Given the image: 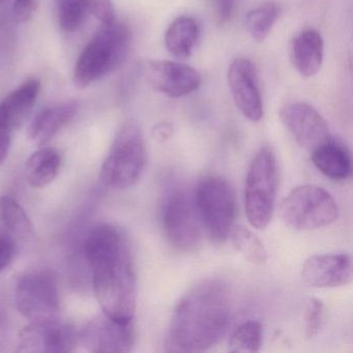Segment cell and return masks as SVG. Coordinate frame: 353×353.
Wrapping results in <instances>:
<instances>
[{"instance_id":"ba28073f","label":"cell","mask_w":353,"mask_h":353,"mask_svg":"<svg viewBox=\"0 0 353 353\" xmlns=\"http://www.w3.org/2000/svg\"><path fill=\"white\" fill-rule=\"evenodd\" d=\"M162 228L167 243L181 252H192L202 239L201 221L194 194L183 189L169 192L162 205Z\"/></svg>"},{"instance_id":"277c9868","label":"cell","mask_w":353,"mask_h":353,"mask_svg":"<svg viewBox=\"0 0 353 353\" xmlns=\"http://www.w3.org/2000/svg\"><path fill=\"white\" fill-rule=\"evenodd\" d=\"M146 148L141 130L129 121L119 130L101 169V179L112 190L137 183L146 165Z\"/></svg>"},{"instance_id":"e0dca14e","label":"cell","mask_w":353,"mask_h":353,"mask_svg":"<svg viewBox=\"0 0 353 353\" xmlns=\"http://www.w3.org/2000/svg\"><path fill=\"white\" fill-rule=\"evenodd\" d=\"M78 110L79 104L75 101L43 109L30 123V139L37 145H45L73 121Z\"/></svg>"},{"instance_id":"603a6c76","label":"cell","mask_w":353,"mask_h":353,"mask_svg":"<svg viewBox=\"0 0 353 353\" xmlns=\"http://www.w3.org/2000/svg\"><path fill=\"white\" fill-rule=\"evenodd\" d=\"M0 219L8 230L20 237L32 236L34 226L21 205L10 196L0 198Z\"/></svg>"},{"instance_id":"484cf974","label":"cell","mask_w":353,"mask_h":353,"mask_svg":"<svg viewBox=\"0 0 353 353\" xmlns=\"http://www.w3.org/2000/svg\"><path fill=\"white\" fill-rule=\"evenodd\" d=\"M86 15L83 0H57V21L65 32H77Z\"/></svg>"},{"instance_id":"1f68e13d","label":"cell","mask_w":353,"mask_h":353,"mask_svg":"<svg viewBox=\"0 0 353 353\" xmlns=\"http://www.w3.org/2000/svg\"><path fill=\"white\" fill-rule=\"evenodd\" d=\"M235 0H216V14L221 23L229 21L232 17Z\"/></svg>"},{"instance_id":"7c38bea8","label":"cell","mask_w":353,"mask_h":353,"mask_svg":"<svg viewBox=\"0 0 353 353\" xmlns=\"http://www.w3.org/2000/svg\"><path fill=\"white\" fill-rule=\"evenodd\" d=\"M144 74L146 81L154 90L171 98L188 96L196 92L202 83L197 70L177 61H148Z\"/></svg>"},{"instance_id":"83f0119b","label":"cell","mask_w":353,"mask_h":353,"mask_svg":"<svg viewBox=\"0 0 353 353\" xmlns=\"http://www.w3.org/2000/svg\"><path fill=\"white\" fill-rule=\"evenodd\" d=\"M86 13L96 18L101 26H109L115 21L112 0H83Z\"/></svg>"},{"instance_id":"836d02e7","label":"cell","mask_w":353,"mask_h":353,"mask_svg":"<svg viewBox=\"0 0 353 353\" xmlns=\"http://www.w3.org/2000/svg\"><path fill=\"white\" fill-rule=\"evenodd\" d=\"M8 0H0V6L3 5V3H7Z\"/></svg>"},{"instance_id":"5b68a950","label":"cell","mask_w":353,"mask_h":353,"mask_svg":"<svg viewBox=\"0 0 353 353\" xmlns=\"http://www.w3.org/2000/svg\"><path fill=\"white\" fill-rule=\"evenodd\" d=\"M276 185V157L270 146H262L252 160L245 179V214L254 228L264 229L272 221Z\"/></svg>"},{"instance_id":"7a4b0ae2","label":"cell","mask_w":353,"mask_h":353,"mask_svg":"<svg viewBox=\"0 0 353 353\" xmlns=\"http://www.w3.org/2000/svg\"><path fill=\"white\" fill-rule=\"evenodd\" d=\"M232 301L216 279L192 287L177 303L166 336L169 352H200L218 344L230 324Z\"/></svg>"},{"instance_id":"d6986e66","label":"cell","mask_w":353,"mask_h":353,"mask_svg":"<svg viewBox=\"0 0 353 353\" xmlns=\"http://www.w3.org/2000/svg\"><path fill=\"white\" fill-rule=\"evenodd\" d=\"M314 166L332 181H346L352 172V160L346 146L334 139L320 145L311 152Z\"/></svg>"},{"instance_id":"f1b7e54d","label":"cell","mask_w":353,"mask_h":353,"mask_svg":"<svg viewBox=\"0 0 353 353\" xmlns=\"http://www.w3.org/2000/svg\"><path fill=\"white\" fill-rule=\"evenodd\" d=\"M38 6V0H15L13 5L14 19L17 23H28L34 18Z\"/></svg>"},{"instance_id":"cb8c5ba5","label":"cell","mask_w":353,"mask_h":353,"mask_svg":"<svg viewBox=\"0 0 353 353\" xmlns=\"http://www.w3.org/2000/svg\"><path fill=\"white\" fill-rule=\"evenodd\" d=\"M233 247L252 263H265L268 252L262 241L251 230L243 226H234L230 233Z\"/></svg>"},{"instance_id":"30bf717a","label":"cell","mask_w":353,"mask_h":353,"mask_svg":"<svg viewBox=\"0 0 353 353\" xmlns=\"http://www.w3.org/2000/svg\"><path fill=\"white\" fill-rule=\"evenodd\" d=\"M280 119L299 145L313 152L332 139L327 123L305 103H289L280 110Z\"/></svg>"},{"instance_id":"44dd1931","label":"cell","mask_w":353,"mask_h":353,"mask_svg":"<svg viewBox=\"0 0 353 353\" xmlns=\"http://www.w3.org/2000/svg\"><path fill=\"white\" fill-rule=\"evenodd\" d=\"M61 166V156L59 150L51 148H41L26 162V181L32 188L43 189L57 179Z\"/></svg>"},{"instance_id":"f546056e","label":"cell","mask_w":353,"mask_h":353,"mask_svg":"<svg viewBox=\"0 0 353 353\" xmlns=\"http://www.w3.org/2000/svg\"><path fill=\"white\" fill-rule=\"evenodd\" d=\"M16 247L13 239L0 235V272L6 270L13 261Z\"/></svg>"},{"instance_id":"d4e9b609","label":"cell","mask_w":353,"mask_h":353,"mask_svg":"<svg viewBox=\"0 0 353 353\" xmlns=\"http://www.w3.org/2000/svg\"><path fill=\"white\" fill-rule=\"evenodd\" d=\"M263 328L255 320L241 323L231 334L228 343L230 352H258L262 344Z\"/></svg>"},{"instance_id":"ac0fdd59","label":"cell","mask_w":353,"mask_h":353,"mask_svg":"<svg viewBox=\"0 0 353 353\" xmlns=\"http://www.w3.org/2000/svg\"><path fill=\"white\" fill-rule=\"evenodd\" d=\"M41 86L38 79L28 80L0 102V119L12 131L19 130L30 117Z\"/></svg>"},{"instance_id":"8992f818","label":"cell","mask_w":353,"mask_h":353,"mask_svg":"<svg viewBox=\"0 0 353 353\" xmlns=\"http://www.w3.org/2000/svg\"><path fill=\"white\" fill-rule=\"evenodd\" d=\"M194 199L208 236L214 243H225L230 236L236 218L232 188L222 177L208 175L198 183Z\"/></svg>"},{"instance_id":"4fadbf2b","label":"cell","mask_w":353,"mask_h":353,"mask_svg":"<svg viewBox=\"0 0 353 353\" xmlns=\"http://www.w3.org/2000/svg\"><path fill=\"white\" fill-rule=\"evenodd\" d=\"M79 340L75 328L59 319L30 322L20 334L22 352H68Z\"/></svg>"},{"instance_id":"52a82bcc","label":"cell","mask_w":353,"mask_h":353,"mask_svg":"<svg viewBox=\"0 0 353 353\" xmlns=\"http://www.w3.org/2000/svg\"><path fill=\"white\" fill-rule=\"evenodd\" d=\"M280 216L287 226L296 230H314L332 224L338 218L336 201L321 187L295 188L280 205Z\"/></svg>"},{"instance_id":"4316f807","label":"cell","mask_w":353,"mask_h":353,"mask_svg":"<svg viewBox=\"0 0 353 353\" xmlns=\"http://www.w3.org/2000/svg\"><path fill=\"white\" fill-rule=\"evenodd\" d=\"M324 305L320 299L310 297L305 307V328L307 338H313L319 332L323 320Z\"/></svg>"},{"instance_id":"7402d4cb","label":"cell","mask_w":353,"mask_h":353,"mask_svg":"<svg viewBox=\"0 0 353 353\" xmlns=\"http://www.w3.org/2000/svg\"><path fill=\"white\" fill-rule=\"evenodd\" d=\"M281 10L276 3H266L252 10L245 16V28L254 41L262 43L272 32L280 17Z\"/></svg>"},{"instance_id":"d6a6232c","label":"cell","mask_w":353,"mask_h":353,"mask_svg":"<svg viewBox=\"0 0 353 353\" xmlns=\"http://www.w3.org/2000/svg\"><path fill=\"white\" fill-rule=\"evenodd\" d=\"M154 136L159 141L164 142L172 136V125L168 123H161L154 128Z\"/></svg>"},{"instance_id":"9c48e42d","label":"cell","mask_w":353,"mask_h":353,"mask_svg":"<svg viewBox=\"0 0 353 353\" xmlns=\"http://www.w3.org/2000/svg\"><path fill=\"white\" fill-rule=\"evenodd\" d=\"M18 311L30 322L57 319L59 292L57 276L51 270H37L20 279L15 290Z\"/></svg>"},{"instance_id":"4dcf8cb0","label":"cell","mask_w":353,"mask_h":353,"mask_svg":"<svg viewBox=\"0 0 353 353\" xmlns=\"http://www.w3.org/2000/svg\"><path fill=\"white\" fill-rule=\"evenodd\" d=\"M15 132L12 131L1 119H0V166L5 163L9 156L11 148L12 138Z\"/></svg>"},{"instance_id":"9a60e30c","label":"cell","mask_w":353,"mask_h":353,"mask_svg":"<svg viewBox=\"0 0 353 353\" xmlns=\"http://www.w3.org/2000/svg\"><path fill=\"white\" fill-rule=\"evenodd\" d=\"M303 281L316 288H336L352 281V261L348 254L314 255L305 260Z\"/></svg>"},{"instance_id":"2e32d148","label":"cell","mask_w":353,"mask_h":353,"mask_svg":"<svg viewBox=\"0 0 353 353\" xmlns=\"http://www.w3.org/2000/svg\"><path fill=\"white\" fill-rule=\"evenodd\" d=\"M323 57V39L313 28L299 32L291 42V63L297 73L305 79L317 75L321 69Z\"/></svg>"},{"instance_id":"3957f363","label":"cell","mask_w":353,"mask_h":353,"mask_svg":"<svg viewBox=\"0 0 353 353\" xmlns=\"http://www.w3.org/2000/svg\"><path fill=\"white\" fill-rule=\"evenodd\" d=\"M133 36L129 26L114 21L101 30L78 57L74 69L76 88L83 90L123 65L131 50Z\"/></svg>"},{"instance_id":"5bb4252c","label":"cell","mask_w":353,"mask_h":353,"mask_svg":"<svg viewBox=\"0 0 353 353\" xmlns=\"http://www.w3.org/2000/svg\"><path fill=\"white\" fill-rule=\"evenodd\" d=\"M227 81L241 114L249 121H259L263 117V103L253 63L245 59L233 61L229 67Z\"/></svg>"},{"instance_id":"8fae6325","label":"cell","mask_w":353,"mask_h":353,"mask_svg":"<svg viewBox=\"0 0 353 353\" xmlns=\"http://www.w3.org/2000/svg\"><path fill=\"white\" fill-rule=\"evenodd\" d=\"M79 340L92 352H129L135 344L133 321L121 322L103 314L85 326Z\"/></svg>"},{"instance_id":"6da1fadb","label":"cell","mask_w":353,"mask_h":353,"mask_svg":"<svg viewBox=\"0 0 353 353\" xmlns=\"http://www.w3.org/2000/svg\"><path fill=\"white\" fill-rule=\"evenodd\" d=\"M84 255L103 313L119 321H133L137 279L131 243L125 231L114 225H99L86 237Z\"/></svg>"},{"instance_id":"ffe728a7","label":"cell","mask_w":353,"mask_h":353,"mask_svg":"<svg viewBox=\"0 0 353 353\" xmlns=\"http://www.w3.org/2000/svg\"><path fill=\"white\" fill-rule=\"evenodd\" d=\"M200 37V26L194 18L181 16L167 28L165 46L177 59H188L193 54Z\"/></svg>"}]
</instances>
